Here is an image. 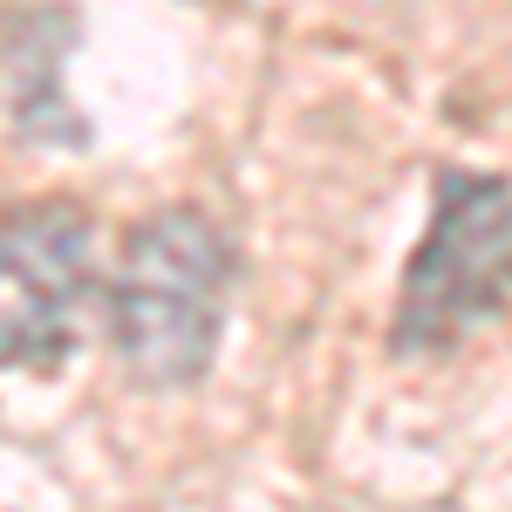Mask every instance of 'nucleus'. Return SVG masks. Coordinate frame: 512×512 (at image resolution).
I'll return each mask as SVG.
<instances>
[{"mask_svg": "<svg viewBox=\"0 0 512 512\" xmlns=\"http://www.w3.org/2000/svg\"><path fill=\"white\" fill-rule=\"evenodd\" d=\"M117 349L144 383H192L226 321V239L198 212H158L123 246L110 287Z\"/></svg>", "mask_w": 512, "mask_h": 512, "instance_id": "1", "label": "nucleus"}, {"mask_svg": "<svg viewBox=\"0 0 512 512\" xmlns=\"http://www.w3.org/2000/svg\"><path fill=\"white\" fill-rule=\"evenodd\" d=\"M506 287H512V192L499 178L444 171L431 239L417 246L410 280H403L396 342L403 349H444L478 315H492Z\"/></svg>", "mask_w": 512, "mask_h": 512, "instance_id": "2", "label": "nucleus"}, {"mask_svg": "<svg viewBox=\"0 0 512 512\" xmlns=\"http://www.w3.org/2000/svg\"><path fill=\"white\" fill-rule=\"evenodd\" d=\"M89 294V219L28 205L0 226V369H48L76 342Z\"/></svg>", "mask_w": 512, "mask_h": 512, "instance_id": "3", "label": "nucleus"}]
</instances>
